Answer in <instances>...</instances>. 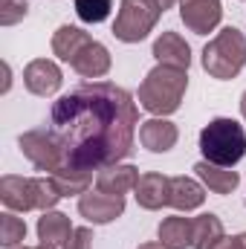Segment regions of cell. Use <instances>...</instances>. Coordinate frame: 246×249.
<instances>
[{
  "label": "cell",
  "mask_w": 246,
  "mask_h": 249,
  "mask_svg": "<svg viewBox=\"0 0 246 249\" xmlns=\"http://www.w3.org/2000/svg\"><path fill=\"white\" fill-rule=\"evenodd\" d=\"M139 110L133 96L110 81L81 84L50 110V130L64 162L81 171H102L133 151Z\"/></svg>",
  "instance_id": "cell-1"
},
{
  "label": "cell",
  "mask_w": 246,
  "mask_h": 249,
  "mask_svg": "<svg viewBox=\"0 0 246 249\" xmlns=\"http://www.w3.org/2000/svg\"><path fill=\"white\" fill-rule=\"evenodd\" d=\"M185 87H188V70L157 64L139 84V107L154 116H168L180 110Z\"/></svg>",
  "instance_id": "cell-2"
},
{
  "label": "cell",
  "mask_w": 246,
  "mask_h": 249,
  "mask_svg": "<svg viewBox=\"0 0 246 249\" xmlns=\"http://www.w3.org/2000/svg\"><path fill=\"white\" fill-rule=\"evenodd\" d=\"M200 151L206 157V162L232 168L235 162H241L246 154V133L235 119L217 116L200 130Z\"/></svg>",
  "instance_id": "cell-3"
},
{
  "label": "cell",
  "mask_w": 246,
  "mask_h": 249,
  "mask_svg": "<svg viewBox=\"0 0 246 249\" xmlns=\"http://www.w3.org/2000/svg\"><path fill=\"white\" fill-rule=\"evenodd\" d=\"M246 67V35L238 26L220 29L203 50V70L217 78L229 81Z\"/></svg>",
  "instance_id": "cell-4"
},
{
  "label": "cell",
  "mask_w": 246,
  "mask_h": 249,
  "mask_svg": "<svg viewBox=\"0 0 246 249\" xmlns=\"http://www.w3.org/2000/svg\"><path fill=\"white\" fill-rule=\"evenodd\" d=\"M159 15H162V6L157 0H122L113 23V35L124 44H139L154 32Z\"/></svg>",
  "instance_id": "cell-5"
},
{
  "label": "cell",
  "mask_w": 246,
  "mask_h": 249,
  "mask_svg": "<svg viewBox=\"0 0 246 249\" xmlns=\"http://www.w3.org/2000/svg\"><path fill=\"white\" fill-rule=\"evenodd\" d=\"M23 157L38 168V171H47V174H55L64 162V154H61V145L55 142L53 130H44V127H35V130H26L20 133L18 139Z\"/></svg>",
  "instance_id": "cell-6"
},
{
  "label": "cell",
  "mask_w": 246,
  "mask_h": 249,
  "mask_svg": "<svg viewBox=\"0 0 246 249\" xmlns=\"http://www.w3.org/2000/svg\"><path fill=\"white\" fill-rule=\"evenodd\" d=\"M180 18L194 35H209L223 18V6L220 0H180Z\"/></svg>",
  "instance_id": "cell-7"
},
{
  "label": "cell",
  "mask_w": 246,
  "mask_h": 249,
  "mask_svg": "<svg viewBox=\"0 0 246 249\" xmlns=\"http://www.w3.org/2000/svg\"><path fill=\"white\" fill-rule=\"evenodd\" d=\"M78 212L90 223H110L124 214V197L105 194V191H87L78 197Z\"/></svg>",
  "instance_id": "cell-8"
},
{
  "label": "cell",
  "mask_w": 246,
  "mask_h": 249,
  "mask_svg": "<svg viewBox=\"0 0 246 249\" xmlns=\"http://www.w3.org/2000/svg\"><path fill=\"white\" fill-rule=\"evenodd\" d=\"M61 81H64V75H61V70H58V64L50 61V58H35V61L26 64V70H23V84L35 96H53V93H58Z\"/></svg>",
  "instance_id": "cell-9"
},
{
  "label": "cell",
  "mask_w": 246,
  "mask_h": 249,
  "mask_svg": "<svg viewBox=\"0 0 246 249\" xmlns=\"http://www.w3.org/2000/svg\"><path fill=\"white\" fill-rule=\"evenodd\" d=\"M0 200L12 212H32L38 209V194H35V177H15L6 174L0 180Z\"/></svg>",
  "instance_id": "cell-10"
},
{
  "label": "cell",
  "mask_w": 246,
  "mask_h": 249,
  "mask_svg": "<svg viewBox=\"0 0 246 249\" xmlns=\"http://www.w3.org/2000/svg\"><path fill=\"white\" fill-rule=\"evenodd\" d=\"M70 67H72L78 75H84V78H102V75H107V70H110V53H107L105 44H99V41L90 38V41L75 53V58L70 61Z\"/></svg>",
  "instance_id": "cell-11"
},
{
  "label": "cell",
  "mask_w": 246,
  "mask_h": 249,
  "mask_svg": "<svg viewBox=\"0 0 246 249\" xmlns=\"http://www.w3.org/2000/svg\"><path fill=\"white\" fill-rule=\"evenodd\" d=\"M177 139H180V130H177V124L168 122V119H148V122L139 124V142L148 151H154V154L171 151L177 145Z\"/></svg>",
  "instance_id": "cell-12"
},
{
  "label": "cell",
  "mask_w": 246,
  "mask_h": 249,
  "mask_svg": "<svg viewBox=\"0 0 246 249\" xmlns=\"http://www.w3.org/2000/svg\"><path fill=\"white\" fill-rule=\"evenodd\" d=\"M168 188H171V177L165 174H157V171H148L139 177L136 183V203L148 212H157L162 206H168Z\"/></svg>",
  "instance_id": "cell-13"
},
{
  "label": "cell",
  "mask_w": 246,
  "mask_h": 249,
  "mask_svg": "<svg viewBox=\"0 0 246 249\" xmlns=\"http://www.w3.org/2000/svg\"><path fill=\"white\" fill-rule=\"evenodd\" d=\"M154 58L165 67H177V70H188L191 64V47L185 44L177 32H162L154 41Z\"/></svg>",
  "instance_id": "cell-14"
},
{
  "label": "cell",
  "mask_w": 246,
  "mask_h": 249,
  "mask_svg": "<svg viewBox=\"0 0 246 249\" xmlns=\"http://www.w3.org/2000/svg\"><path fill=\"white\" fill-rule=\"evenodd\" d=\"M139 171L133 168V165H107V168H102L99 174H96V191H105V194H119L122 197L124 191H130V188H136L139 183Z\"/></svg>",
  "instance_id": "cell-15"
},
{
  "label": "cell",
  "mask_w": 246,
  "mask_h": 249,
  "mask_svg": "<svg viewBox=\"0 0 246 249\" xmlns=\"http://www.w3.org/2000/svg\"><path fill=\"white\" fill-rule=\"evenodd\" d=\"M206 200V188L191 177H171V188H168V206H174L177 212H191L200 209Z\"/></svg>",
  "instance_id": "cell-16"
},
{
  "label": "cell",
  "mask_w": 246,
  "mask_h": 249,
  "mask_svg": "<svg viewBox=\"0 0 246 249\" xmlns=\"http://www.w3.org/2000/svg\"><path fill=\"white\" fill-rule=\"evenodd\" d=\"M194 171H197V177L206 183V186L211 188L214 194H232L238 183H241V177H238V171H232V168H223V165H214V162H197L194 165Z\"/></svg>",
  "instance_id": "cell-17"
},
{
  "label": "cell",
  "mask_w": 246,
  "mask_h": 249,
  "mask_svg": "<svg viewBox=\"0 0 246 249\" xmlns=\"http://www.w3.org/2000/svg\"><path fill=\"white\" fill-rule=\"evenodd\" d=\"M70 235H72V223L61 212H44V217L38 220V238H41V244L58 247V244H67Z\"/></svg>",
  "instance_id": "cell-18"
},
{
  "label": "cell",
  "mask_w": 246,
  "mask_h": 249,
  "mask_svg": "<svg viewBox=\"0 0 246 249\" xmlns=\"http://www.w3.org/2000/svg\"><path fill=\"white\" fill-rule=\"evenodd\" d=\"M87 41H90V35H87L84 29L64 23V26H58V32L53 35V53H55L61 61L70 64L72 58H75V53H78Z\"/></svg>",
  "instance_id": "cell-19"
},
{
  "label": "cell",
  "mask_w": 246,
  "mask_h": 249,
  "mask_svg": "<svg viewBox=\"0 0 246 249\" xmlns=\"http://www.w3.org/2000/svg\"><path fill=\"white\" fill-rule=\"evenodd\" d=\"M223 238V223L217 214H200L191 220V247L194 249H209Z\"/></svg>",
  "instance_id": "cell-20"
},
{
  "label": "cell",
  "mask_w": 246,
  "mask_h": 249,
  "mask_svg": "<svg viewBox=\"0 0 246 249\" xmlns=\"http://www.w3.org/2000/svg\"><path fill=\"white\" fill-rule=\"evenodd\" d=\"M159 244L165 249L191 247V220L188 217H165L159 223Z\"/></svg>",
  "instance_id": "cell-21"
},
{
  "label": "cell",
  "mask_w": 246,
  "mask_h": 249,
  "mask_svg": "<svg viewBox=\"0 0 246 249\" xmlns=\"http://www.w3.org/2000/svg\"><path fill=\"white\" fill-rule=\"evenodd\" d=\"M55 180V186L64 197H72V194H87V188L93 183V174L90 171H81V168H72V165H61L55 174H50Z\"/></svg>",
  "instance_id": "cell-22"
},
{
  "label": "cell",
  "mask_w": 246,
  "mask_h": 249,
  "mask_svg": "<svg viewBox=\"0 0 246 249\" xmlns=\"http://www.w3.org/2000/svg\"><path fill=\"white\" fill-rule=\"evenodd\" d=\"M23 238H26V223L15 217L12 212H3L0 214V244L6 249H15L23 244Z\"/></svg>",
  "instance_id": "cell-23"
},
{
  "label": "cell",
  "mask_w": 246,
  "mask_h": 249,
  "mask_svg": "<svg viewBox=\"0 0 246 249\" xmlns=\"http://www.w3.org/2000/svg\"><path fill=\"white\" fill-rule=\"evenodd\" d=\"M110 9H113V0H75V15L84 23H102V20H107Z\"/></svg>",
  "instance_id": "cell-24"
},
{
  "label": "cell",
  "mask_w": 246,
  "mask_h": 249,
  "mask_svg": "<svg viewBox=\"0 0 246 249\" xmlns=\"http://www.w3.org/2000/svg\"><path fill=\"white\" fill-rule=\"evenodd\" d=\"M29 12L26 0H0V26H15Z\"/></svg>",
  "instance_id": "cell-25"
},
{
  "label": "cell",
  "mask_w": 246,
  "mask_h": 249,
  "mask_svg": "<svg viewBox=\"0 0 246 249\" xmlns=\"http://www.w3.org/2000/svg\"><path fill=\"white\" fill-rule=\"evenodd\" d=\"M64 249H93V232H90L87 226H78V229H72V235L67 238Z\"/></svg>",
  "instance_id": "cell-26"
},
{
  "label": "cell",
  "mask_w": 246,
  "mask_h": 249,
  "mask_svg": "<svg viewBox=\"0 0 246 249\" xmlns=\"http://www.w3.org/2000/svg\"><path fill=\"white\" fill-rule=\"evenodd\" d=\"M209 249H241V238H238V235H235V238H226V235H223L217 244H211Z\"/></svg>",
  "instance_id": "cell-27"
},
{
  "label": "cell",
  "mask_w": 246,
  "mask_h": 249,
  "mask_svg": "<svg viewBox=\"0 0 246 249\" xmlns=\"http://www.w3.org/2000/svg\"><path fill=\"white\" fill-rule=\"evenodd\" d=\"M157 3H159V6H162V12H165V9H171V6H174L177 0H157Z\"/></svg>",
  "instance_id": "cell-28"
},
{
  "label": "cell",
  "mask_w": 246,
  "mask_h": 249,
  "mask_svg": "<svg viewBox=\"0 0 246 249\" xmlns=\"http://www.w3.org/2000/svg\"><path fill=\"white\" fill-rule=\"evenodd\" d=\"M139 249H165V247H162V244H142Z\"/></svg>",
  "instance_id": "cell-29"
},
{
  "label": "cell",
  "mask_w": 246,
  "mask_h": 249,
  "mask_svg": "<svg viewBox=\"0 0 246 249\" xmlns=\"http://www.w3.org/2000/svg\"><path fill=\"white\" fill-rule=\"evenodd\" d=\"M241 113H244V119H246V93L241 96Z\"/></svg>",
  "instance_id": "cell-30"
},
{
  "label": "cell",
  "mask_w": 246,
  "mask_h": 249,
  "mask_svg": "<svg viewBox=\"0 0 246 249\" xmlns=\"http://www.w3.org/2000/svg\"><path fill=\"white\" fill-rule=\"evenodd\" d=\"M238 238H241V249H246V232L244 235H238Z\"/></svg>",
  "instance_id": "cell-31"
},
{
  "label": "cell",
  "mask_w": 246,
  "mask_h": 249,
  "mask_svg": "<svg viewBox=\"0 0 246 249\" xmlns=\"http://www.w3.org/2000/svg\"><path fill=\"white\" fill-rule=\"evenodd\" d=\"M35 249H55V247H50V244H41V247H35Z\"/></svg>",
  "instance_id": "cell-32"
},
{
  "label": "cell",
  "mask_w": 246,
  "mask_h": 249,
  "mask_svg": "<svg viewBox=\"0 0 246 249\" xmlns=\"http://www.w3.org/2000/svg\"><path fill=\"white\" fill-rule=\"evenodd\" d=\"M15 249H35V247H15Z\"/></svg>",
  "instance_id": "cell-33"
}]
</instances>
